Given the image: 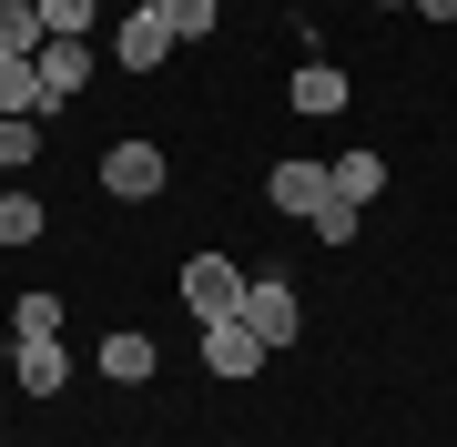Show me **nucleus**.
I'll return each instance as SVG.
<instances>
[{
	"label": "nucleus",
	"instance_id": "f257e3e1",
	"mask_svg": "<svg viewBox=\"0 0 457 447\" xmlns=\"http://www.w3.org/2000/svg\"><path fill=\"white\" fill-rule=\"evenodd\" d=\"M245 265H234V254H194V265H183V305L204 315V326H224V315H245Z\"/></svg>",
	"mask_w": 457,
	"mask_h": 447
},
{
	"label": "nucleus",
	"instance_id": "f03ea898",
	"mask_svg": "<svg viewBox=\"0 0 457 447\" xmlns=\"http://www.w3.org/2000/svg\"><path fill=\"white\" fill-rule=\"evenodd\" d=\"M92 62H102L92 41H41V51H31V71H41V112H62V102L92 82Z\"/></svg>",
	"mask_w": 457,
	"mask_h": 447
},
{
	"label": "nucleus",
	"instance_id": "7ed1b4c3",
	"mask_svg": "<svg viewBox=\"0 0 457 447\" xmlns=\"http://www.w3.org/2000/svg\"><path fill=\"white\" fill-rule=\"evenodd\" d=\"M163 153H153V143H112V153H102V194H122V203H143V194H163Z\"/></svg>",
	"mask_w": 457,
	"mask_h": 447
},
{
	"label": "nucleus",
	"instance_id": "20e7f679",
	"mask_svg": "<svg viewBox=\"0 0 457 447\" xmlns=\"http://www.w3.org/2000/svg\"><path fill=\"white\" fill-rule=\"evenodd\" d=\"M264 356H275V346H264V335L245 326V315H224V326H204V366H213V377H254Z\"/></svg>",
	"mask_w": 457,
	"mask_h": 447
},
{
	"label": "nucleus",
	"instance_id": "39448f33",
	"mask_svg": "<svg viewBox=\"0 0 457 447\" xmlns=\"http://www.w3.org/2000/svg\"><path fill=\"white\" fill-rule=\"evenodd\" d=\"M163 51H173L163 11H153V0H132V11H122V41H112V62H132V71H163Z\"/></svg>",
	"mask_w": 457,
	"mask_h": 447
},
{
	"label": "nucleus",
	"instance_id": "423d86ee",
	"mask_svg": "<svg viewBox=\"0 0 457 447\" xmlns=\"http://www.w3.org/2000/svg\"><path fill=\"white\" fill-rule=\"evenodd\" d=\"M11 377H21V397H62V386H71L62 335H31V346H11Z\"/></svg>",
	"mask_w": 457,
	"mask_h": 447
},
{
	"label": "nucleus",
	"instance_id": "0eeeda50",
	"mask_svg": "<svg viewBox=\"0 0 457 447\" xmlns=\"http://www.w3.org/2000/svg\"><path fill=\"white\" fill-rule=\"evenodd\" d=\"M245 326L264 346H295V326H305V305H295V285H245Z\"/></svg>",
	"mask_w": 457,
	"mask_h": 447
},
{
	"label": "nucleus",
	"instance_id": "6e6552de",
	"mask_svg": "<svg viewBox=\"0 0 457 447\" xmlns=\"http://www.w3.org/2000/svg\"><path fill=\"white\" fill-rule=\"evenodd\" d=\"M264 194H275V214H295V224H305L315 203L336 194V183H326V163H275V183H264Z\"/></svg>",
	"mask_w": 457,
	"mask_h": 447
},
{
	"label": "nucleus",
	"instance_id": "1a4fd4ad",
	"mask_svg": "<svg viewBox=\"0 0 457 447\" xmlns=\"http://www.w3.org/2000/svg\"><path fill=\"white\" fill-rule=\"evenodd\" d=\"M295 112H315V122L345 112V71L336 62H295Z\"/></svg>",
	"mask_w": 457,
	"mask_h": 447
},
{
	"label": "nucleus",
	"instance_id": "9d476101",
	"mask_svg": "<svg viewBox=\"0 0 457 447\" xmlns=\"http://www.w3.org/2000/svg\"><path fill=\"white\" fill-rule=\"evenodd\" d=\"M326 183H336L345 203H356V214H366V203L386 194V163H376V153H336V163H326Z\"/></svg>",
	"mask_w": 457,
	"mask_h": 447
},
{
	"label": "nucleus",
	"instance_id": "9b49d317",
	"mask_svg": "<svg viewBox=\"0 0 457 447\" xmlns=\"http://www.w3.org/2000/svg\"><path fill=\"white\" fill-rule=\"evenodd\" d=\"M41 153V112H0V173H21Z\"/></svg>",
	"mask_w": 457,
	"mask_h": 447
},
{
	"label": "nucleus",
	"instance_id": "f8f14e48",
	"mask_svg": "<svg viewBox=\"0 0 457 447\" xmlns=\"http://www.w3.org/2000/svg\"><path fill=\"white\" fill-rule=\"evenodd\" d=\"M31 335H62V305L51 295H11V346H31Z\"/></svg>",
	"mask_w": 457,
	"mask_h": 447
},
{
	"label": "nucleus",
	"instance_id": "ddd939ff",
	"mask_svg": "<svg viewBox=\"0 0 457 447\" xmlns=\"http://www.w3.org/2000/svg\"><path fill=\"white\" fill-rule=\"evenodd\" d=\"M102 366H112L122 386H143V377H153V335H132V326H122L112 346H102Z\"/></svg>",
	"mask_w": 457,
	"mask_h": 447
},
{
	"label": "nucleus",
	"instance_id": "4468645a",
	"mask_svg": "<svg viewBox=\"0 0 457 447\" xmlns=\"http://www.w3.org/2000/svg\"><path fill=\"white\" fill-rule=\"evenodd\" d=\"M0 112H41V71L31 62H0Z\"/></svg>",
	"mask_w": 457,
	"mask_h": 447
},
{
	"label": "nucleus",
	"instance_id": "2eb2a0df",
	"mask_svg": "<svg viewBox=\"0 0 457 447\" xmlns=\"http://www.w3.org/2000/svg\"><path fill=\"white\" fill-rule=\"evenodd\" d=\"M51 214H41V203L31 194H0V244H31V234H41Z\"/></svg>",
	"mask_w": 457,
	"mask_h": 447
},
{
	"label": "nucleus",
	"instance_id": "dca6fc26",
	"mask_svg": "<svg viewBox=\"0 0 457 447\" xmlns=\"http://www.w3.org/2000/svg\"><path fill=\"white\" fill-rule=\"evenodd\" d=\"M41 21H51V41H92V0H41Z\"/></svg>",
	"mask_w": 457,
	"mask_h": 447
},
{
	"label": "nucleus",
	"instance_id": "f3484780",
	"mask_svg": "<svg viewBox=\"0 0 457 447\" xmlns=\"http://www.w3.org/2000/svg\"><path fill=\"white\" fill-rule=\"evenodd\" d=\"M153 11H163V31H173V41H194V31H213V0H153Z\"/></svg>",
	"mask_w": 457,
	"mask_h": 447
},
{
	"label": "nucleus",
	"instance_id": "a211bd4d",
	"mask_svg": "<svg viewBox=\"0 0 457 447\" xmlns=\"http://www.w3.org/2000/svg\"><path fill=\"white\" fill-rule=\"evenodd\" d=\"M305 224H315V234H326V244H345V234H356L366 214H356V203H345V194H326V203H315V214H305Z\"/></svg>",
	"mask_w": 457,
	"mask_h": 447
},
{
	"label": "nucleus",
	"instance_id": "6ab92c4d",
	"mask_svg": "<svg viewBox=\"0 0 457 447\" xmlns=\"http://www.w3.org/2000/svg\"><path fill=\"white\" fill-rule=\"evenodd\" d=\"M417 11H427V21H457V0H417Z\"/></svg>",
	"mask_w": 457,
	"mask_h": 447
},
{
	"label": "nucleus",
	"instance_id": "aec40b11",
	"mask_svg": "<svg viewBox=\"0 0 457 447\" xmlns=\"http://www.w3.org/2000/svg\"><path fill=\"white\" fill-rule=\"evenodd\" d=\"M376 11H396V0H376Z\"/></svg>",
	"mask_w": 457,
	"mask_h": 447
}]
</instances>
